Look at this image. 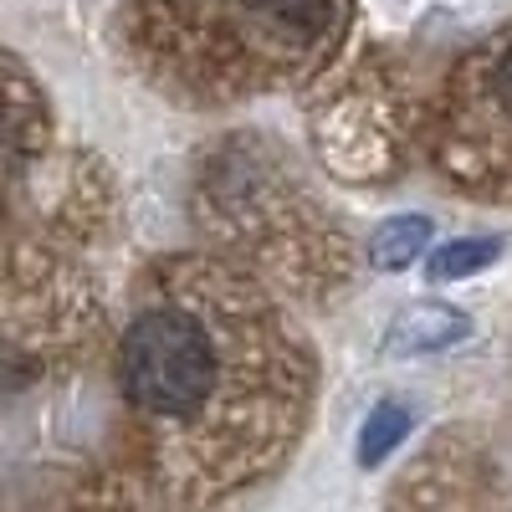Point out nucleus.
Instances as JSON below:
<instances>
[{"label": "nucleus", "instance_id": "2", "mask_svg": "<svg viewBox=\"0 0 512 512\" xmlns=\"http://www.w3.org/2000/svg\"><path fill=\"white\" fill-rule=\"evenodd\" d=\"M436 164L456 190L512 205V26L456 62L436 108Z\"/></svg>", "mask_w": 512, "mask_h": 512}, {"label": "nucleus", "instance_id": "4", "mask_svg": "<svg viewBox=\"0 0 512 512\" xmlns=\"http://www.w3.org/2000/svg\"><path fill=\"white\" fill-rule=\"evenodd\" d=\"M472 338V318L451 303H436V297H425V303H405L390 328L379 338V354L390 359H410V354H441V349H456Z\"/></svg>", "mask_w": 512, "mask_h": 512}, {"label": "nucleus", "instance_id": "1", "mask_svg": "<svg viewBox=\"0 0 512 512\" xmlns=\"http://www.w3.org/2000/svg\"><path fill=\"white\" fill-rule=\"evenodd\" d=\"M113 369L180 502H216L272 472L313 390V354L277 297L210 256L144 272Z\"/></svg>", "mask_w": 512, "mask_h": 512}, {"label": "nucleus", "instance_id": "3", "mask_svg": "<svg viewBox=\"0 0 512 512\" xmlns=\"http://www.w3.org/2000/svg\"><path fill=\"white\" fill-rule=\"evenodd\" d=\"M210 16V31H221V41L205 47L216 52V77H231V88H267L308 77L333 57L349 26V0H226L210 6Z\"/></svg>", "mask_w": 512, "mask_h": 512}, {"label": "nucleus", "instance_id": "5", "mask_svg": "<svg viewBox=\"0 0 512 512\" xmlns=\"http://www.w3.org/2000/svg\"><path fill=\"white\" fill-rule=\"evenodd\" d=\"M36 128H41V113H36L31 88L16 77V67H0V180L26 159V149L36 144Z\"/></svg>", "mask_w": 512, "mask_h": 512}, {"label": "nucleus", "instance_id": "6", "mask_svg": "<svg viewBox=\"0 0 512 512\" xmlns=\"http://www.w3.org/2000/svg\"><path fill=\"white\" fill-rule=\"evenodd\" d=\"M431 236H436V221L431 216H395V221H384L369 236V262L379 272H405L410 262H420V256H425Z\"/></svg>", "mask_w": 512, "mask_h": 512}, {"label": "nucleus", "instance_id": "7", "mask_svg": "<svg viewBox=\"0 0 512 512\" xmlns=\"http://www.w3.org/2000/svg\"><path fill=\"white\" fill-rule=\"evenodd\" d=\"M497 256H502L497 236H456V241L431 251L425 272H431V282H461V277H477L482 267H492Z\"/></svg>", "mask_w": 512, "mask_h": 512}, {"label": "nucleus", "instance_id": "8", "mask_svg": "<svg viewBox=\"0 0 512 512\" xmlns=\"http://www.w3.org/2000/svg\"><path fill=\"white\" fill-rule=\"evenodd\" d=\"M410 425H415L410 405L379 400V405L369 410V420H364V431H359V466H379L384 456H395V446L410 436Z\"/></svg>", "mask_w": 512, "mask_h": 512}]
</instances>
